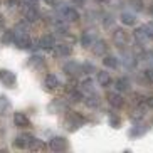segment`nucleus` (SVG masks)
<instances>
[{"instance_id": "10", "label": "nucleus", "mask_w": 153, "mask_h": 153, "mask_svg": "<svg viewBox=\"0 0 153 153\" xmlns=\"http://www.w3.org/2000/svg\"><path fill=\"white\" fill-rule=\"evenodd\" d=\"M14 123H15V126H19V128H27V126H30L29 118L25 116L24 113H15L14 114Z\"/></svg>"}, {"instance_id": "34", "label": "nucleus", "mask_w": 153, "mask_h": 153, "mask_svg": "<svg viewBox=\"0 0 153 153\" xmlns=\"http://www.w3.org/2000/svg\"><path fill=\"white\" fill-rule=\"evenodd\" d=\"M25 4H29V7H36L37 5V0H24Z\"/></svg>"}, {"instance_id": "11", "label": "nucleus", "mask_w": 153, "mask_h": 153, "mask_svg": "<svg viewBox=\"0 0 153 153\" xmlns=\"http://www.w3.org/2000/svg\"><path fill=\"white\" fill-rule=\"evenodd\" d=\"M51 150H54V152H62L64 148H66V140L64 138H52L51 140V143H49Z\"/></svg>"}, {"instance_id": "6", "label": "nucleus", "mask_w": 153, "mask_h": 153, "mask_svg": "<svg viewBox=\"0 0 153 153\" xmlns=\"http://www.w3.org/2000/svg\"><path fill=\"white\" fill-rule=\"evenodd\" d=\"M96 81H98L99 86L108 88V86H111L113 79H111V76H109V72H106V71H96Z\"/></svg>"}, {"instance_id": "7", "label": "nucleus", "mask_w": 153, "mask_h": 153, "mask_svg": "<svg viewBox=\"0 0 153 153\" xmlns=\"http://www.w3.org/2000/svg\"><path fill=\"white\" fill-rule=\"evenodd\" d=\"M146 130H148V126H146V125H143L141 121H136L135 126H131L130 136H131V138H140V136H143L145 133H146Z\"/></svg>"}, {"instance_id": "13", "label": "nucleus", "mask_w": 153, "mask_h": 153, "mask_svg": "<svg viewBox=\"0 0 153 153\" xmlns=\"http://www.w3.org/2000/svg\"><path fill=\"white\" fill-rule=\"evenodd\" d=\"M133 37L136 39V42H138V44H145V42H146V41L150 39V37L146 36V32H145V29H143V27L135 29V32H133Z\"/></svg>"}, {"instance_id": "19", "label": "nucleus", "mask_w": 153, "mask_h": 153, "mask_svg": "<svg viewBox=\"0 0 153 153\" xmlns=\"http://www.w3.org/2000/svg\"><path fill=\"white\" fill-rule=\"evenodd\" d=\"M141 81L148 82V84H153V69H145L141 72Z\"/></svg>"}, {"instance_id": "21", "label": "nucleus", "mask_w": 153, "mask_h": 153, "mask_svg": "<svg viewBox=\"0 0 153 153\" xmlns=\"http://www.w3.org/2000/svg\"><path fill=\"white\" fill-rule=\"evenodd\" d=\"M15 42H17V45L20 47V49H27L29 45H30V39H29L27 36H22V37H19V39H17Z\"/></svg>"}, {"instance_id": "27", "label": "nucleus", "mask_w": 153, "mask_h": 153, "mask_svg": "<svg viewBox=\"0 0 153 153\" xmlns=\"http://www.w3.org/2000/svg\"><path fill=\"white\" fill-rule=\"evenodd\" d=\"M82 71H84L86 74H91V72H96V68H94V64L86 62L84 66H82Z\"/></svg>"}, {"instance_id": "25", "label": "nucleus", "mask_w": 153, "mask_h": 153, "mask_svg": "<svg viewBox=\"0 0 153 153\" xmlns=\"http://www.w3.org/2000/svg\"><path fill=\"white\" fill-rule=\"evenodd\" d=\"M130 5L136 10V12L143 10V0H130Z\"/></svg>"}, {"instance_id": "1", "label": "nucleus", "mask_w": 153, "mask_h": 153, "mask_svg": "<svg viewBox=\"0 0 153 153\" xmlns=\"http://www.w3.org/2000/svg\"><path fill=\"white\" fill-rule=\"evenodd\" d=\"M106 99H108V103L111 108H123L125 106V98L120 91H109L108 94H106Z\"/></svg>"}, {"instance_id": "9", "label": "nucleus", "mask_w": 153, "mask_h": 153, "mask_svg": "<svg viewBox=\"0 0 153 153\" xmlns=\"http://www.w3.org/2000/svg\"><path fill=\"white\" fill-rule=\"evenodd\" d=\"M103 64H104V68H108V69H118L120 59H118L116 56L106 54V56H103Z\"/></svg>"}, {"instance_id": "33", "label": "nucleus", "mask_w": 153, "mask_h": 153, "mask_svg": "<svg viewBox=\"0 0 153 153\" xmlns=\"http://www.w3.org/2000/svg\"><path fill=\"white\" fill-rule=\"evenodd\" d=\"M146 106H148L150 109H153V96H150V98L146 99Z\"/></svg>"}, {"instance_id": "17", "label": "nucleus", "mask_w": 153, "mask_h": 153, "mask_svg": "<svg viewBox=\"0 0 153 153\" xmlns=\"http://www.w3.org/2000/svg\"><path fill=\"white\" fill-rule=\"evenodd\" d=\"M109 126H111V128H120V126H121V118L118 116L116 113H109Z\"/></svg>"}, {"instance_id": "4", "label": "nucleus", "mask_w": 153, "mask_h": 153, "mask_svg": "<svg viewBox=\"0 0 153 153\" xmlns=\"http://www.w3.org/2000/svg\"><path fill=\"white\" fill-rule=\"evenodd\" d=\"M114 88H116V91H120V93H128V91L131 89V81L126 76H120L116 81H114Z\"/></svg>"}, {"instance_id": "20", "label": "nucleus", "mask_w": 153, "mask_h": 153, "mask_svg": "<svg viewBox=\"0 0 153 153\" xmlns=\"http://www.w3.org/2000/svg\"><path fill=\"white\" fill-rule=\"evenodd\" d=\"M56 49H57L59 56H69L71 54V47H69L68 44H57L56 45Z\"/></svg>"}, {"instance_id": "12", "label": "nucleus", "mask_w": 153, "mask_h": 153, "mask_svg": "<svg viewBox=\"0 0 153 153\" xmlns=\"http://www.w3.org/2000/svg\"><path fill=\"white\" fill-rule=\"evenodd\" d=\"M0 79H2L5 84L9 86V88L15 82V76L10 71H5V69H0Z\"/></svg>"}, {"instance_id": "8", "label": "nucleus", "mask_w": 153, "mask_h": 153, "mask_svg": "<svg viewBox=\"0 0 153 153\" xmlns=\"http://www.w3.org/2000/svg\"><path fill=\"white\" fill-rule=\"evenodd\" d=\"M91 49H93V52H94L96 56H106V52H108V44L104 41H94L93 42V45H91Z\"/></svg>"}, {"instance_id": "14", "label": "nucleus", "mask_w": 153, "mask_h": 153, "mask_svg": "<svg viewBox=\"0 0 153 153\" xmlns=\"http://www.w3.org/2000/svg\"><path fill=\"white\" fill-rule=\"evenodd\" d=\"M64 19H66V20H69V22H76L77 19H79V12L69 7V9L64 10Z\"/></svg>"}, {"instance_id": "3", "label": "nucleus", "mask_w": 153, "mask_h": 153, "mask_svg": "<svg viewBox=\"0 0 153 153\" xmlns=\"http://www.w3.org/2000/svg\"><path fill=\"white\" fill-rule=\"evenodd\" d=\"M146 103H140V104H135L133 106V109L130 111V118L133 120V121H141L145 118V111H146Z\"/></svg>"}, {"instance_id": "18", "label": "nucleus", "mask_w": 153, "mask_h": 153, "mask_svg": "<svg viewBox=\"0 0 153 153\" xmlns=\"http://www.w3.org/2000/svg\"><path fill=\"white\" fill-rule=\"evenodd\" d=\"M99 103H101V99H99L98 94H89V98H88V101H86V104L89 106V108H96V106H99Z\"/></svg>"}, {"instance_id": "37", "label": "nucleus", "mask_w": 153, "mask_h": 153, "mask_svg": "<svg viewBox=\"0 0 153 153\" xmlns=\"http://www.w3.org/2000/svg\"><path fill=\"white\" fill-rule=\"evenodd\" d=\"M150 14H153V4L150 5Z\"/></svg>"}, {"instance_id": "32", "label": "nucleus", "mask_w": 153, "mask_h": 153, "mask_svg": "<svg viewBox=\"0 0 153 153\" xmlns=\"http://www.w3.org/2000/svg\"><path fill=\"white\" fill-rule=\"evenodd\" d=\"M10 41H14V32L7 30V34L4 36V42H10Z\"/></svg>"}, {"instance_id": "31", "label": "nucleus", "mask_w": 153, "mask_h": 153, "mask_svg": "<svg viewBox=\"0 0 153 153\" xmlns=\"http://www.w3.org/2000/svg\"><path fill=\"white\" fill-rule=\"evenodd\" d=\"M113 22H114V20L111 19V15H106V17L103 19V25H106V27H111Z\"/></svg>"}, {"instance_id": "28", "label": "nucleus", "mask_w": 153, "mask_h": 153, "mask_svg": "<svg viewBox=\"0 0 153 153\" xmlns=\"http://www.w3.org/2000/svg\"><path fill=\"white\" fill-rule=\"evenodd\" d=\"M15 146H19V148H25V146H27V138H24V136H19L17 141H15Z\"/></svg>"}, {"instance_id": "35", "label": "nucleus", "mask_w": 153, "mask_h": 153, "mask_svg": "<svg viewBox=\"0 0 153 153\" xmlns=\"http://www.w3.org/2000/svg\"><path fill=\"white\" fill-rule=\"evenodd\" d=\"M4 27V17H2V15H0V29Z\"/></svg>"}, {"instance_id": "24", "label": "nucleus", "mask_w": 153, "mask_h": 153, "mask_svg": "<svg viewBox=\"0 0 153 153\" xmlns=\"http://www.w3.org/2000/svg\"><path fill=\"white\" fill-rule=\"evenodd\" d=\"M82 89L88 91V93H93V89H94V82H93V79H86V81L82 82Z\"/></svg>"}, {"instance_id": "30", "label": "nucleus", "mask_w": 153, "mask_h": 153, "mask_svg": "<svg viewBox=\"0 0 153 153\" xmlns=\"http://www.w3.org/2000/svg\"><path fill=\"white\" fill-rule=\"evenodd\" d=\"M9 108V101H7V98H4V96H0V113L5 111V109Z\"/></svg>"}, {"instance_id": "26", "label": "nucleus", "mask_w": 153, "mask_h": 153, "mask_svg": "<svg viewBox=\"0 0 153 153\" xmlns=\"http://www.w3.org/2000/svg\"><path fill=\"white\" fill-rule=\"evenodd\" d=\"M145 32H146V36L150 37V39H153V22H148V24H145L143 25Z\"/></svg>"}, {"instance_id": "2", "label": "nucleus", "mask_w": 153, "mask_h": 153, "mask_svg": "<svg viewBox=\"0 0 153 153\" xmlns=\"http://www.w3.org/2000/svg\"><path fill=\"white\" fill-rule=\"evenodd\" d=\"M113 41H114L116 45L125 47V45H128V42H130V36H128V32L123 30V29H116V30L113 32Z\"/></svg>"}, {"instance_id": "16", "label": "nucleus", "mask_w": 153, "mask_h": 153, "mask_svg": "<svg viewBox=\"0 0 153 153\" xmlns=\"http://www.w3.org/2000/svg\"><path fill=\"white\" fill-rule=\"evenodd\" d=\"M94 34H91V32H84L81 37V42L82 45H86V47H89V45H93V42H94Z\"/></svg>"}, {"instance_id": "22", "label": "nucleus", "mask_w": 153, "mask_h": 153, "mask_svg": "<svg viewBox=\"0 0 153 153\" xmlns=\"http://www.w3.org/2000/svg\"><path fill=\"white\" fill-rule=\"evenodd\" d=\"M79 64L76 62H68L66 64V71H69V74H77V71H79Z\"/></svg>"}, {"instance_id": "15", "label": "nucleus", "mask_w": 153, "mask_h": 153, "mask_svg": "<svg viewBox=\"0 0 153 153\" xmlns=\"http://www.w3.org/2000/svg\"><path fill=\"white\" fill-rule=\"evenodd\" d=\"M44 84L47 86V89H56V88L59 86V81H57V77H56L54 74H49V76L45 77Z\"/></svg>"}, {"instance_id": "23", "label": "nucleus", "mask_w": 153, "mask_h": 153, "mask_svg": "<svg viewBox=\"0 0 153 153\" xmlns=\"http://www.w3.org/2000/svg\"><path fill=\"white\" fill-rule=\"evenodd\" d=\"M41 44H42V47H47V49H49V47H52V44H54V39H52L51 36H44L42 41H41Z\"/></svg>"}, {"instance_id": "5", "label": "nucleus", "mask_w": 153, "mask_h": 153, "mask_svg": "<svg viewBox=\"0 0 153 153\" xmlns=\"http://www.w3.org/2000/svg\"><path fill=\"white\" fill-rule=\"evenodd\" d=\"M136 14H133V12H121V15H120V22L123 24V25H126V27H133V25H136Z\"/></svg>"}, {"instance_id": "36", "label": "nucleus", "mask_w": 153, "mask_h": 153, "mask_svg": "<svg viewBox=\"0 0 153 153\" xmlns=\"http://www.w3.org/2000/svg\"><path fill=\"white\" fill-rule=\"evenodd\" d=\"M45 2H47L49 5H54V4H56V0H45Z\"/></svg>"}, {"instance_id": "29", "label": "nucleus", "mask_w": 153, "mask_h": 153, "mask_svg": "<svg viewBox=\"0 0 153 153\" xmlns=\"http://www.w3.org/2000/svg\"><path fill=\"white\" fill-rule=\"evenodd\" d=\"M30 148L32 150H42V148H44V143H42V141H39V140H32Z\"/></svg>"}]
</instances>
